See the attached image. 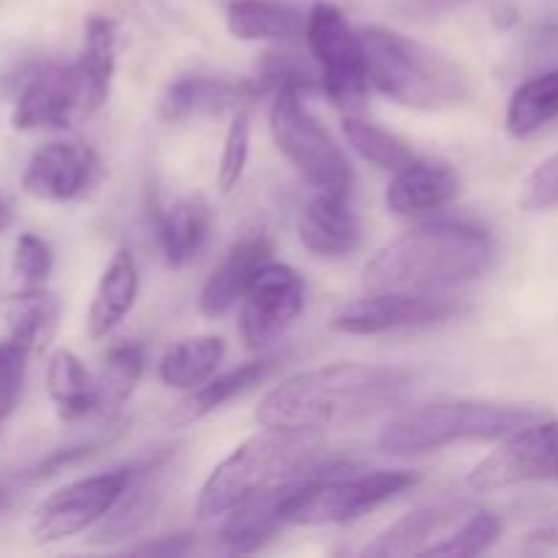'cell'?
I'll return each instance as SVG.
<instances>
[{
  "instance_id": "cell-1",
  "label": "cell",
  "mask_w": 558,
  "mask_h": 558,
  "mask_svg": "<svg viewBox=\"0 0 558 558\" xmlns=\"http://www.w3.org/2000/svg\"><path fill=\"white\" fill-rule=\"evenodd\" d=\"M412 390V374L390 365L336 363L303 371L262 398L256 420L262 428L322 434L347 428L390 412Z\"/></svg>"
},
{
  "instance_id": "cell-2",
  "label": "cell",
  "mask_w": 558,
  "mask_h": 558,
  "mask_svg": "<svg viewBox=\"0 0 558 558\" xmlns=\"http://www.w3.org/2000/svg\"><path fill=\"white\" fill-rule=\"evenodd\" d=\"M494 265V238L472 223H423L392 240L363 270L365 294H436Z\"/></svg>"
},
{
  "instance_id": "cell-3",
  "label": "cell",
  "mask_w": 558,
  "mask_h": 558,
  "mask_svg": "<svg viewBox=\"0 0 558 558\" xmlns=\"http://www.w3.org/2000/svg\"><path fill=\"white\" fill-rule=\"evenodd\" d=\"M319 434L287 428H265L234 447L205 480L196 499V515L210 521L238 510L256 496L338 472Z\"/></svg>"
},
{
  "instance_id": "cell-4",
  "label": "cell",
  "mask_w": 558,
  "mask_h": 558,
  "mask_svg": "<svg viewBox=\"0 0 558 558\" xmlns=\"http://www.w3.org/2000/svg\"><path fill=\"white\" fill-rule=\"evenodd\" d=\"M371 85L401 107L445 109L472 96L469 76L456 60L423 41L371 25L360 31Z\"/></svg>"
},
{
  "instance_id": "cell-5",
  "label": "cell",
  "mask_w": 558,
  "mask_h": 558,
  "mask_svg": "<svg viewBox=\"0 0 558 558\" xmlns=\"http://www.w3.org/2000/svg\"><path fill=\"white\" fill-rule=\"evenodd\" d=\"M545 414L521 403L496 401H436L407 409L387 420L376 445L390 456H417L450 447L456 441H496L526 425L539 423Z\"/></svg>"
},
{
  "instance_id": "cell-6",
  "label": "cell",
  "mask_w": 558,
  "mask_h": 558,
  "mask_svg": "<svg viewBox=\"0 0 558 558\" xmlns=\"http://www.w3.org/2000/svg\"><path fill=\"white\" fill-rule=\"evenodd\" d=\"M414 472H379L341 477L338 472L319 474L298 483L283 496L278 515L283 526H341L368 515L385 501L417 485Z\"/></svg>"
},
{
  "instance_id": "cell-7",
  "label": "cell",
  "mask_w": 558,
  "mask_h": 558,
  "mask_svg": "<svg viewBox=\"0 0 558 558\" xmlns=\"http://www.w3.org/2000/svg\"><path fill=\"white\" fill-rule=\"evenodd\" d=\"M270 131L278 150L316 191L349 196L352 167L336 140L308 112V107L303 104V93L292 90V87L278 90L270 109Z\"/></svg>"
},
{
  "instance_id": "cell-8",
  "label": "cell",
  "mask_w": 558,
  "mask_h": 558,
  "mask_svg": "<svg viewBox=\"0 0 558 558\" xmlns=\"http://www.w3.org/2000/svg\"><path fill=\"white\" fill-rule=\"evenodd\" d=\"M305 44L319 65L322 90L343 112L365 101L371 76L360 31L332 3H316L305 16Z\"/></svg>"
},
{
  "instance_id": "cell-9",
  "label": "cell",
  "mask_w": 558,
  "mask_h": 558,
  "mask_svg": "<svg viewBox=\"0 0 558 558\" xmlns=\"http://www.w3.org/2000/svg\"><path fill=\"white\" fill-rule=\"evenodd\" d=\"M526 483H558V420L543 417L505 436L466 477L474 494H494Z\"/></svg>"
},
{
  "instance_id": "cell-10",
  "label": "cell",
  "mask_w": 558,
  "mask_h": 558,
  "mask_svg": "<svg viewBox=\"0 0 558 558\" xmlns=\"http://www.w3.org/2000/svg\"><path fill=\"white\" fill-rule=\"evenodd\" d=\"M125 483H129V469H120V472L93 474V477L58 488L33 510V539L41 545L58 543V539L74 537V534L96 526L118 505Z\"/></svg>"
},
{
  "instance_id": "cell-11",
  "label": "cell",
  "mask_w": 558,
  "mask_h": 558,
  "mask_svg": "<svg viewBox=\"0 0 558 558\" xmlns=\"http://www.w3.org/2000/svg\"><path fill=\"white\" fill-rule=\"evenodd\" d=\"M305 305V283L289 265L270 262L243 298L240 336L248 349H265L294 325Z\"/></svg>"
},
{
  "instance_id": "cell-12",
  "label": "cell",
  "mask_w": 558,
  "mask_h": 558,
  "mask_svg": "<svg viewBox=\"0 0 558 558\" xmlns=\"http://www.w3.org/2000/svg\"><path fill=\"white\" fill-rule=\"evenodd\" d=\"M461 311L463 305L458 300L439 298V294H365L363 300L338 311L330 327L347 336H381V332L436 325L452 319Z\"/></svg>"
},
{
  "instance_id": "cell-13",
  "label": "cell",
  "mask_w": 558,
  "mask_h": 558,
  "mask_svg": "<svg viewBox=\"0 0 558 558\" xmlns=\"http://www.w3.org/2000/svg\"><path fill=\"white\" fill-rule=\"evenodd\" d=\"M101 178V161L90 145L52 142L33 153L22 174L25 194L41 202L82 199Z\"/></svg>"
},
{
  "instance_id": "cell-14",
  "label": "cell",
  "mask_w": 558,
  "mask_h": 558,
  "mask_svg": "<svg viewBox=\"0 0 558 558\" xmlns=\"http://www.w3.org/2000/svg\"><path fill=\"white\" fill-rule=\"evenodd\" d=\"M85 114V93L74 63H52L38 71L20 93L11 112L16 131L69 129Z\"/></svg>"
},
{
  "instance_id": "cell-15",
  "label": "cell",
  "mask_w": 558,
  "mask_h": 558,
  "mask_svg": "<svg viewBox=\"0 0 558 558\" xmlns=\"http://www.w3.org/2000/svg\"><path fill=\"white\" fill-rule=\"evenodd\" d=\"M174 458H178L174 450H161L147 458V461L129 469V483H125L118 505L112 507V512H109L104 526L96 532L93 543L107 545L118 543V539H129L153 521L158 507L167 499L169 480H172L174 472Z\"/></svg>"
},
{
  "instance_id": "cell-16",
  "label": "cell",
  "mask_w": 558,
  "mask_h": 558,
  "mask_svg": "<svg viewBox=\"0 0 558 558\" xmlns=\"http://www.w3.org/2000/svg\"><path fill=\"white\" fill-rule=\"evenodd\" d=\"M270 234L259 227L245 229V232L229 245V251L221 256V262L213 267L210 276H207L199 298L202 314L216 319V316H223L227 311H232L234 305L245 298V292L251 289L254 278L259 276L262 267L270 265Z\"/></svg>"
},
{
  "instance_id": "cell-17",
  "label": "cell",
  "mask_w": 558,
  "mask_h": 558,
  "mask_svg": "<svg viewBox=\"0 0 558 558\" xmlns=\"http://www.w3.org/2000/svg\"><path fill=\"white\" fill-rule=\"evenodd\" d=\"M267 87L262 80H234V76L216 74H189L174 80L163 90L158 112L167 123H180L191 118H210L240 109L254 101Z\"/></svg>"
},
{
  "instance_id": "cell-18",
  "label": "cell",
  "mask_w": 558,
  "mask_h": 558,
  "mask_svg": "<svg viewBox=\"0 0 558 558\" xmlns=\"http://www.w3.org/2000/svg\"><path fill=\"white\" fill-rule=\"evenodd\" d=\"M472 510L474 505H466V501H436V505L417 507L409 515L398 518L387 532H381L365 548V556H425Z\"/></svg>"
},
{
  "instance_id": "cell-19",
  "label": "cell",
  "mask_w": 558,
  "mask_h": 558,
  "mask_svg": "<svg viewBox=\"0 0 558 558\" xmlns=\"http://www.w3.org/2000/svg\"><path fill=\"white\" fill-rule=\"evenodd\" d=\"M461 191V178L456 169L439 158H414L398 169L392 183L387 185V210L396 216H423L450 205Z\"/></svg>"
},
{
  "instance_id": "cell-20",
  "label": "cell",
  "mask_w": 558,
  "mask_h": 558,
  "mask_svg": "<svg viewBox=\"0 0 558 558\" xmlns=\"http://www.w3.org/2000/svg\"><path fill=\"white\" fill-rule=\"evenodd\" d=\"M300 240L305 248L325 259H343L360 248V221L349 207V196L319 194L303 207L298 221Z\"/></svg>"
},
{
  "instance_id": "cell-21",
  "label": "cell",
  "mask_w": 558,
  "mask_h": 558,
  "mask_svg": "<svg viewBox=\"0 0 558 558\" xmlns=\"http://www.w3.org/2000/svg\"><path fill=\"white\" fill-rule=\"evenodd\" d=\"M213 207L205 194H189L158 213V240L169 267H185L210 238Z\"/></svg>"
},
{
  "instance_id": "cell-22",
  "label": "cell",
  "mask_w": 558,
  "mask_h": 558,
  "mask_svg": "<svg viewBox=\"0 0 558 558\" xmlns=\"http://www.w3.org/2000/svg\"><path fill=\"white\" fill-rule=\"evenodd\" d=\"M136 292H140L136 259L129 248H120L107 265V270L101 272L96 292H93L90 311H87V332H90V338H96V341L107 338L125 319V314L134 308Z\"/></svg>"
},
{
  "instance_id": "cell-23",
  "label": "cell",
  "mask_w": 558,
  "mask_h": 558,
  "mask_svg": "<svg viewBox=\"0 0 558 558\" xmlns=\"http://www.w3.org/2000/svg\"><path fill=\"white\" fill-rule=\"evenodd\" d=\"M74 65L85 93V114H93L107 104L118 65V27L109 16H87L85 44Z\"/></svg>"
},
{
  "instance_id": "cell-24",
  "label": "cell",
  "mask_w": 558,
  "mask_h": 558,
  "mask_svg": "<svg viewBox=\"0 0 558 558\" xmlns=\"http://www.w3.org/2000/svg\"><path fill=\"white\" fill-rule=\"evenodd\" d=\"M276 368V360H254V363H245L240 368L229 371V374L210 376L207 381H202L199 387L189 390V396L174 407V412L169 414V423L174 428H183V425H194L199 420L210 417L216 409H221L223 403H229L232 398L243 396V392L254 390L256 385L267 379Z\"/></svg>"
},
{
  "instance_id": "cell-25",
  "label": "cell",
  "mask_w": 558,
  "mask_h": 558,
  "mask_svg": "<svg viewBox=\"0 0 558 558\" xmlns=\"http://www.w3.org/2000/svg\"><path fill=\"white\" fill-rule=\"evenodd\" d=\"M47 392L54 412L63 423L96 420L98 414V379L82 365L76 354L54 352L47 365Z\"/></svg>"
},
{
  "instance_id": "cell-26",
  "label": "cell",
  "mask_w": 558,
  "mask_h": 558,
  "mask_svg": "<svg viewBox=\"0 0 558 558\" xmlns=\"http://www.w3.org/2000/svg\"><path fill=\"white\" fill-rule=\"evenodd\" d=\"M227 27L238 41H298L305 38V16L276 0H232Z\"/></svg>"
},
{
  "instance_id": "cell-27",
  "label": "cell",
  "mask_w": 558,
  "mask_h": 558,
  "mask_svg": "<svg viewBox=\"0 0 558 558\" xmlns=\"http://www.w3.org/2000/svg\"><path fill=\"white\" fill-rule=\"evenodd\" d=\"M60 325V300L41 287H25L5 305V332L27 354H41Z\"/></svg>"
},
{
  "instance_id": "cell-28",
  "label": "cell",
  "mask_w": 558,
  "mask_h": 558,
  "mask_svg": "<svg viewBox=\"0 0 558 558\" xmlns=\"http://www.w3.org/2000/svg\"><path fill=\"white\" fill-rule=\"evenodd\" d=\"M292 488H281V490H272V494L256 496V499L240 505L238 510L227 512V523H223L221 529V539L229 545V550L251 554V550H259L267 539L276 537L278 529L283 526L281 515H278V507H281L283 496H287Z\"/></svg>"
},
{
  "instance_id": "cell-29",
  "label": "cell",
  "mask_w": 558,
  "mask_h": 558,
  "mask_svg": "<svg viewBox=\"0 0 558 558\" xmlns=\"http://www.w3.org/2000/svg\"><path fill=\"white\" fill-rule=\"evenodd\" d=\"M223 360V341L218 336H196L174 343L158 365V376L174 390H194L210 379Z\"/></svg>"
},
{
  "instance_id": "cell-30",
  "label": "cell",
  "mask_w": 558,
  "mask_h": 558,
  "mask_svg": "<svg viewBox=\"0 0 558 558\" xmlns=\"http://www.w3.org/2000/svg\"><path fill=\"white\" fill-rule=\"evenodd\" d=\"M558 118V69L532 76L515 87L507 104V131L515 140L537 134Z\"/></svg>"
},
{
  "instance_id": "cell-31",
  "label": "cell",
  "mask_w": 558,
  "mask_h": 558,
  "mask_svg": "<svg viewBox=\"0 0 558 558\" xmlns=\"http://www.w3.org/2000/svg\"><path fill=\"white\" fill-rule=\"evenodd\" d=\"M142 368H145V352H142L140 343L123 341L118 343V347L109 349L101 374L96 376L98 379L96 420H101V423H112V420L123 412L125 401H129L136 381H140Z\"/></svg>"
},
{
  "instance_id": "cell-32",
  "label": "cell",
  "mask_w": 558,
  "mask_h": 558,
  "mask_svg": "<svg viewBox=\"0 0 558 558\" xmlns=\"http://www.w3.org/2000/svg\"><path fill=\"white\" fill-rule=\"evenodd\" d=\"M343 134H347L349 145L379 169H390V172H398L407 163L414 161V150L407 140H401L392 131L381 129V125L371 123V120L354 118V114L347 112L343 118Z\"/></svg>"
},
{
  "instance_id": "cell-33",
  "label": "cell",
  "mask_w": 558,
  "mask_h": 558,
  "mask_svg": "<svg viewBox=\"0 0 558 558\" xmlns=\"http://www.w3.org/2000/svg\"><path fill=\"white\" fill-rule=\"evenodd\" d=\"M501 534V521L490 510L483 507H474L450 534H447L441 543H436L434 548L425 556H480L490 548V545L499 539Z\"/></svg>"
},
{
  "instance_id": "cell-34",
  "label": "cell",
  "mask_w": 558,
  "mask_h": 558,
  "mask_svg": "<svg viewBox=\"0 0 558 558\" xmlns=\"http://www.w3.org/2000/svg\"><path fill=\"white\" fill-rule=\"evenodd\" d=\"M248 150H251V123L248 114L240 112L232 120L227 131V142H223L221 153V167H218V189L223 194H232L238 189L240 178L245 172V163H248Z\"/></svg>"
},
{
  "instance_id": "cell-35",
  "label": "cell",
  "mask_w": 558,
  "mask_h": 558,
  "mask_svg": "<svg viewBox=\"0 0 558 558\" xmlns=\"http://www.w3.org/2000/svg\"><path fill=\"white\" fill-rule=\"evenodd\" d=\"M16 278H20L25 287H44L49 276H52L54 267V254L49 248V243L38 234L25 232L16 238L14 243V259H11Z\"/></svg>"
},
{
  "instance_id": "cell-36",
  "label": "cell",
  "mask_w": 558,
  "mask_h": 558,
  "mask_svg": "<svg viewBox=\"0 0 558 558\" xmlns=\"http://www.w3.org/2000/svg\"><path fill=\"white\" fill-rule=\"evenodd\" d=\"M518 202H521L523 210L529 213L556 210L558 207V150L550 153L548 158H543V161L526 174Z\"/></svg>"
},
{
  "instance_id": "cell-37",
  "label": "cell",
  "mask_w": 558,
  "mask_h": 558,
  "mask_svg": "<svg viewBox=\"0 0 558 558\" xmlns=\"http://www.w3.org/2000/svg\"><path fill=\"white\" fill-rule=\"evenodd\" d=\"M31 354L16 347L11 338L0 341V423L16 409L25 385V368Z\"/></svg>"
},
{
  "instance_id": "cell-38",
  "label": "cell",
  "mask_w": 558,
  "mask_h": 558,
  "mask_svg": "<svg viewBox=\"0 0 558 558\" xmlns=\"http://www.w3.org/2000/svg\"><path fill=\"white\" fill-rule=\"evenodd\" d=\"M259 80L265 87H292V90H314L316 80L322 76L311 74L303 63H300L294 54H272L267 52L265 60H262V71H259Z\"/></svg>"
},
{
  "instance_id": "cell-39",
  "label": "cell",
  "mask_w": 558,
  "mask_h": 558,
  "mask_svg": "<svg viewBox=\"0 0 558 558\" xmlns=\"http://www.w3.org/2000/svg\"><path fill=\"white\" fill-rule=\"evenodd\" d=\"M194 543L189 537H161L156 543H145V545H134L129 548V554H140V556H185L191 554Z\"/></svg>"
},
{
  "instance_id": "cell-40",
  "label": "cell",
  "mask_w": 558,
  "mask_h": 558,
  "mask_svg": "<svg viewBox=\"0 0 558 558\" xmlns=\"http://www.w3.org/2000/svg\"><path fill=\"white\" fill-rule=\"evenodd\" d=\"M529 543L539 545V548H558V510L529 534Z\"/></svg>"
},
{
  "instance_id": "cell-41",
  "label": "cell",
  "mask_w": 558,
  "mask_h": 558,
  "mask_svg": "<svg viewBox=\"0 0 558 558\" xmlns=\"http://www.w3.org/2000/svg\"><path fill=\"white\" fill-rule=\"evenodd\" d=\"M9 218H11L9 207H5V202L0 199V232H3V229H5V223H9Z\"/></svg>"
},
{
  "instance_id": "cell-42",
  "label": "cell",
  "mask_w": 558,
  "mask_h": 558,
  "mask_svg": "<svg viewBox=\"0 0 558 558\" xmlns=\"http://www.w3.org/2000/svg\"><path fill=\"white\" fill-rule=\"evenodd\" d=\"M3 507H5V494H3V490H0V510H3Z\"/></svg>"
}]
</instances>
